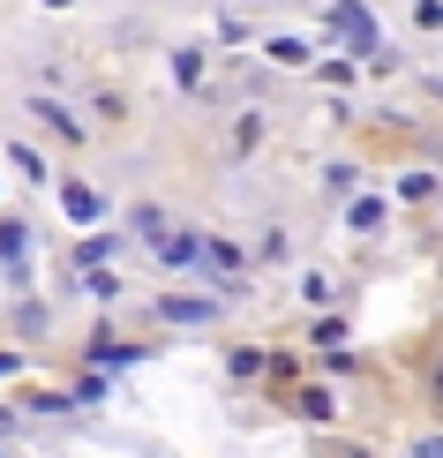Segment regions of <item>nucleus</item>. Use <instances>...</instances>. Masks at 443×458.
<instances>
[{"label": "nucleus", "instance_id": "obj_1", "mask_svg": "<svg viewBox=\"0 0 443 458\" xmlns=\"http://www.w3.org/2000/svg\"><path fill=\"white\" fill-rule=\"evenodd\" d=\"M331 30H338L354 53H376V15L361 8V0H338V8H331Z\"/></svg>", "mask_w": 443, "mask_h": 458}, {"label": "nucleus", "instance_id": "obj_2", "mask_svg": "<svg viewBox=\"0 0 443 458\" xmlns=\"http://www.w3.org/2000/svg\"><path fill=\"white\" fill-rule=\"evenodd\" d=\"M158 316H166V323H210V316H218V301H203V293H166Z\"/></svg>", "mask_w": 443, "mask_h": 458}, {"label": "nucleus", "instance_id": "obj_3", "mask_svg": "<svg viewBox=\"0 0 443 458\" xmlns=\"http://www.w3.org/2000/svg\"><path fill=\"white\" fill-rule=\"evenodd\" d=\"M30 113H38V121H46V128H53V136H61V143H83V121H75V113H68V106H53V98H46V90H38V98H30Z\"/></svg>", "mask_w": 443, "mask_h": 458}, {"label": "nucleus", "instance_id": "obj_4", "mask_svg": "<svg viewBox=\"0 0 443 458\" xmlns=\"http://www.w3.org/2000/svg\"><path fill=\"white\" fill-rule=\"evenodd\" d=\"M61 203H68V218H75V225H98V218H106V196H98V188H83V181H68V188H61Z\"/></svg>", "mask_w": 443, "mask_h": 458}, {"label": "nucleus", "instance_id": "obj_5", "mask_svg": "<svg viewBox=\"0 0 443 458\" xmlns=\"http://www.w3.org/2000/svg\"><path fill=\"white\" fill-rule=\"evenodd\" d=\"M158 263H166V271H196V263H203V241H196V233H166V241H158Z\"/></svg>", "mask_w": 443, "mask_h": 458}, {"label": "nucleus", "instance_id": "obj_6", "mask_svg": "<svg viewBox=\"0 0 443 458\" xmlns=\"http://www.w3.org/2000/svg\"><path fill=\"white\" fill-rule=\"evenodd\" d=\"M23 248H30V225L23 218H0V263H8V271L23 263Z\"/></svg>", "mask_w": 443, "mask_h": 458}, {"label": "nucleus", "instance_id": "obj_7", "mask_svg": "<svg viewBox=\"0 0 443 458\" xmlns=\"http://www.w3.org/2000/svg\"><path fill=\"white\" fill-rule=\"evenodd\" d=\"M203 263H210V271H241V263H248V256H241V248H234V241H203Z\"/></svg>", "mask_w": 443, "mask_h": 458}, {"label": "nucleus", "instance_id": "obj_8", "mask_svg": "<svg viewBox=\"0 0 443 458\" xmlns=\"http://www.w3.org/2000/svg\"><path fill=\"white\" fill-rule=\"evenodd\" d=\"M173 75H181V83L196 90V83H203V53H188V46H181V53H173Z\"/></svg>", "mask_w": 443, "mask_h": 458}, {"label": "nucleus", "instance_id": "obj_9", "mask_svg": "<svg viewBox=\"0 0 443 458\" xmlns=\"http://www.w3.org/2000/svg\"><path fill=\"white\" fill-rule=\"evenodd\" d=\"M8 158H15V174H30V181H46V158H38V150H30V143H15V150H8Z\"/></svg>", "mask_w": 443, "mask_h": 458}, {"label": "nucleus", "instance_id": "obj_10", "mask_svg": "<svg viewBox=\"0 0 443 458\" xmlns=\"http://www.w3.org/2000/svg\"><path fill=\"white\" fill-rule=\"evenodd\" d=\"M345 218H354V225H361V233H369V225L383 218V203H376V196H361V203H354V211H345Z\"/></svg>", "mask_w": 443, "mask_h": 458}, {"label": "nucleus", "instance_id": "obj_11", "mask_svg": "<svg viewBox=\"0 0 443 458\" xmlns=\"http://www.w3.org/2000/svg\"><path fill=\"white\" fill-rule=\"evenodd\" d=\"M398 196H406V203L413 196H436V174H406V181H398Z\"/></svg>", "mask_w": 443, "mask_h": 458}, {"label": "nucleus", "instance_id": "obj_12", "mask_svg": "<svg viewBox=\"0 0 443 458\" xmlns=\"http://www.w3.org/2000/svg\"><path fill=\"white\" fill-rule=\"evenodd\" d=\"M413 458H443V436H429V444H421V451H413Z\"/></svg>", "mask_w": 443, "mask_h": 458}, {"label": "nucleus", "instance_id": "obj_13", "mask_svg": "<svg viewBox=\"0 0 443 458\" xmlns=\"http://www.w3.org/2000/svg\"><path fill=\"white\" fill-rule=\"evenodd\" d=\"M436 391H443V384H436Z\"/></svg>", "mask_w": 443, "mask_h": 458}]
</instances>
